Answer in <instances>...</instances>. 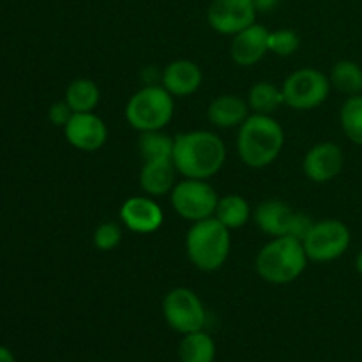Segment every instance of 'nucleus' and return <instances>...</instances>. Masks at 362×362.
Here are the masks:
<instances>
[{
  "label": "nucleus",
  "instance_id": "obj_1",
  "mask_svg": "<svg viewBox=\"0 0 362 362\" xmlns=\"http://www.w3.org/2000/svg\"><path fill=\"white\" fill-rule=\"evenodd\" d=\"M172 161L184 179L207 180L225 166V141L212 131L180 133L173 138Z\"/></svg>",
  "mask_w": 362,
  "mask_h": 362
},
{
  "label": "nucleus",
  "instance_id": "obj_2",
  "mask_svg": "<svg viewBox=\"0 0 362 362\" xmlns=\"http://www.w3.org/2000/svg\"><path fill=\"white\" fill-rule=\"evenodd\" d=\"M285 145V131L272 115L251 113L239 126L237 152L246 166L262 170L279 158Z\"/></svg>",
  "mask_w": 362,
  "mask_h": 362
},
{
  "label": "nucleus",
  "instance_id": "obj_3",
  "mask_svg": "<svg viewBox=\"0 0 362 362\" xmlns=\"http://www.w3.org/2000/svg\"><path fill=\"white\" fill-rule=\"evenodd\" d=\"M306 251L300 240L290 235L272 237L257 255L258 276L271 285H288L299 279L308 267Z\"/></svg>",
  "mask_w": 362,
  "mask_h": 362
},
{
  "label": "nucleus",
  "instance_id": "obj_4",
  "mask_svg": "<svg viewBox=\"0 0 362 362\" xmlns=\"http://www.w3.org/2000/svg\"><path fill=\"white\" fill-rule=\"evenodd\" d=\"M230 247H232L230 230L214 216L193 223L187 230L186 253L198 271H219L228 260Z\"/></svg>",
  "mask_w": 362,
  "mask_h": 362
},
{
  "label": "nucleus",
  "instance_id": "obj_5",
  "mask_svg": "<svg viewBox=\"0 0 362 362\" xmlns=\"http://www.w3.org/2000/svg\"><path fill=\"white\" fill-rule=\"evenodd\" d=\"M173 95L163 85H147L129 98L126 105V120L140 133L163 131L173 119Z\"/></svg>",
  "mask_w": 362,
  "mask_h": 362
},
{
  "label": "nucleus",
  "instance_id": "obj_6",
  "mask_svg": "<svg viewBox=\"0 0 362 362\" xmlns=\"http://www.w3.org/2000/svg\"><path fill=\"white\" fill-rule=\"evenodd\" d=\"M281 90L288 108L308 112L324 105L331 92V80L322 71L303 67L286 76Z\"/></svg>",
  "mask_w": 362,
  "mask_h": 362
},
{
  "label": "nucleus",
  "instance_id": "obj_7",
  "mask_svg": "<svg viewBox=\"0 0 362 362\" xmlns=\"http://www.w3.org/2000/svg\"><path fill=\"white\" fill-rule=\"evenodd\" d=\"M218 193L207 180L184 179L173 186L170 193L173 211L177 216L191 223L212 218L218 205Z\"/></svg>",
  "mask_w": 362,
  "mask_h": 362
},
{
  "label": "nucleus",
  "instance_id": "obj_8",
  "mask_svg": "<svg viewBox=\"0 0 362 362\" xmlns=\"http://www.w3.org/2000/svg\"><path fill=\"white\" fill-rule=\"evenodd\" d=\"M163 317L166 324L179 334L204 331L207 311L200 297L186 286L170 290L163 299Z\"/></svg>",
  "mask_w": 362,
  "mask_h": 362
},
{
  "label": "nucleus",
  "instance_id": "obj_9",
  "mask_svg": "<svg viewBox=\"0 0 362 362\" xmlns=\"http://www.w3.org/2000/svg\"><path fill=\"white\" fill-rule=\"evenodd\" d=\"M350 230L339 219H322L315 221L313 228L303 240L304 251H306L310 262H332L343 257L350 246Z\"/></svg>",
  "mask_w": 362,
  "mask_h": 362
},
{
  "label": "nucleus",
  "instance_id": "obj_10",
  "mask_svg": "<svg viewBox=\"0 0 362 362\" xmlns=\"http://www.w3.org/2000/svg\"><path fill=\"white\" fill-rule=\"evenodd\" d=\"M257 13L253 0H212L207 21L218 34L235 35L255 23Z\"/></svg>",
  "mask_w": 362,
  "mask_h": 362
},
{
  "label": "nucleus",
  "instance_id": "obj_11",
  "mask_svg": "<svg viewBox=\"0 0 362 362\" xmlns=\"http://www.w3.org/2000/svg\"><path fill=\"white\" fill-rule=\"evenodd\" d=\"M67 144L81 152H98L108 140V127L94 112L73 113L64 126Z\"/></svg>",
  "mask_w": 362,
  "mask_h": 362
},
{
  "label": "nucleus",
  "instance_id": "obj_12",
  "mask_svg": "<svg viewBox=\"0 0 362 362\" xmlns=\"http://www.w3.org/2000/svg\"><path fill=\"white\" fill-rule=\"evenodd\" d=\"M345 165L341 147L332 141H322L306 152L303 159V172L310 180L325 184L336 179Z\"/></svg>",
  "mask_w": 362,
  "mask_h": 362
},
{
  "label": "nucleus",
  "instance_id": "obj_13",
  "mask_svg": "<svg viewBox=\"0 0 362 362\" xmlns=\"http://www.w3.org/2000/svg\"><path fill=\"white\" fill-rule=\"evenodd\" d=\"M120 223L134 233H154L165 221L161 207L152 197H131L119 212Z\"/></svg>",
  "mask_w": 362,
  "mask_h": 362
},
{
  "label": "nucleus",
  "instance_id": "obj_14",
  "mask_svg": "<svg viewBox=\"0 0 362 362\" xmlns=\"http://www.w3.org/2000/svg\"><path fill=\"white\" fill-rule=\"evenodd\" d=\"M269 34L271 30H267L264 25L253 23L233 35L230 45L233 62L240 67H250L260 62L269 53Z\"/></svg>",
  "mask_w": 362,
  "mask_h": 362
},
{
  "label": "nucleus",
  "instance_id": "obj_15",
  "mask_svg": "<svg viewBox=\"0 0 362 362\" xmlns=\"http://www.w3.org/2000/svg\"><path fill=\"white\" fill-rule=\"evenodd\" d=\"M204 74L193 60L179 59L170 62L161 73V85L173 98H187L200 88Z\"/></svg>",
  "mask_w": 362,
  "mask_h": 362
},
{
  "label": "nucleus",
  "instance_id": "obj_16",
  "mask_svg": "<svg viewBox=\"0 0 362 362\" xmlns=\"http://www.w3.org/2000/svg\"><path fill=\"white\" fill-rule=\"evenodd\" d=\"M250 112L246 99L233 94H223L209 105L207 117L216 127L232 129V127H239L250 117Z\"/></svg>",
  "mask_w": 362,
  "mask_h": 362
},
{
  "label": "nucleus",
  "instance_id": "obj_17",
  "mask_svg": "<svg viewBox=\"0 0 362 362\" xmlns=\"http://www.w3.org/2000/svg\"><path fill=\"white\" fill-rule=\"evenodd\" d=\"M293 209L281 200H265L255 209V223L258 228L271 237L288 235Z\"/></svg>",
  "mask_w": 362,
  "mask_h": 362
},
{
  "label": "nucleus",
  "instance_id": "obj_18",
  "mask_svg": "<svg viewBox=\"0 0 362 362\" xmlns=\"http://www.w3.org/2000/svg\"><path fill=\"white\" fill-rule=\"evenodd\" d=\"M177 168L172 159L166 161H147L140 170V187L148 197H165L175 186Z\"/></svg>",
  "mask_w": 362,
  "mask_h": 362
},
{
  "label": "nucleus",
  "instance_id": "obj_19",
  "mask_svg": "<svg viewBox=\"0 0 362 362\" xmlns=\"http://www.w3.org/2000/svg\"><path fill=\"white\" fill-rule=\"evenodd\" d=\"M99 99H101V92L95 81L88 78H76L67 85L64 101L74 113H88L94 112L95 106L99 105Z\"/></svg>",
  "mask_w": 362,
  "mask_h": 362
},
{
  "label": "nucleus",
  "instance_id": "obj_20",
  "mask_svg": "<svg viewBox=\"0 0 362 362\" xmlns=\"http://www.w3.org/2000/svg\"><path fill=\"white\" fill-rule=\"evenodd\" d=\"M214 218L232 232V230L243 228L250 221L251 207L246 198H243L240 194H226L218 200Z\"/></svg>",
  "mask_w": 362,
  "mask_h": 362
},
{
  "label": "nucleus",
  "instance_id": "obj_21",
  "mask_svg": "<svg viewBox=\"0 0 362 362\" xmlns=\"http://www.w3.org/2000/svg\"><path fill=\"white\" fill-rule=\"evenodd\" d=\"M180 362H214L216 343L207 332L197 331L184 334L179 345Z\"/></svg>",
  "mask_w": 362,
  "mask_h": 362
},
{
  "label": "nucleus",
  "instance_id": "obj_22",
  "mask_svg": "<svg viewBox=\"0 0 362 362\" xmlns=\"http://www.w3.org/2000/svg\"><path fill=\"white\" fill-rule=\"evenodd\" d=\"M247 106L253 113L272 115L281 105H285L283 90L271 81H258L247 92Z\"/></svg>",
  "mask_w": 362,
  "mask_h": 362
},
{
  "label": "nucleus",
  "instance_id": "obj_23",
  "mask_svg": "<svg viewBox=\"0 0 362 362\" xmlns=\"http://www.w3.org/2000/svg\"><path fill=\"white\" fill-rule=\"evenodd\" d=\"M329 80H331V87L338 88L349 98L362 94V67L352 60H341L334 64Z\"/></svg>",
  "mask_w": 362,
  "mask_h": 362
},
{
  "label": "nucleus",
  "instance_id": "obj_24",
  "mask_svg": "<svg viewBox=\"0 0 362 362\" xmlns=\"http://www.w3.org/2000/svg\"><path fill=\"white\" fill-rule=\"evenodd\" d=\"M138 148H140L144 163L166 161V159H172L173 156V138H170L168 134H165L163 131H147V133H140Z\"/></svg>",
  "mask_w": 362,
  "mask_h": 362
},
{
  "label": "nucleus",
  "instance_id": "obj_25",
  "mask_svg": "<svg viewBox=\"0 0 362 362\" xmlns=\"http://www.w3.org/2000/svg\"><path fill=\"white\" fill-rule=\"evenodd\" d=\"M339 122L346 138L356 145H362V94L350 95L343 103Z\"/></svg>",
  "mask_w": 362,
  "mask_h": 362
},
{
  "label": "nucleus",
  "instance_id": "obj_26",
  "mask_svg": "<svg viewBox=\"0 0 362 362\" xmlns=\"http://www.w3.org/2000/svg\"><path fill=\"white\" fill-rule=\"evenodd\" d=\"M122 226L113 221H106L95 228L92 243L99 251H113L122 243Z\"/></svg>",
  "mask_w": 362,
  "mask_h": 362
},
{
  "label": "nucleus",
  "instance_id": "obj_27",
  "mask_svg": "<svg viewBox=\"0 0 362 362\" xmlns=\"http://www.w3.org/2000/svg\"><path fill=\"white\" fill-rule=\"evenodd\" d=\"M299 35L290 28H281L269 34V52L279 57H290L299 48Z\"/></svg>",
  "mask_w": 362,
  "mask_h": 362
},
{
  "label": "nucleus",
  "instance_id": "obj_28",
  "mask_svg": "<svg viewBox=\"0 0 362 362\" xmlns=\"http://www.w3.org/2000/svg\"><path fill=\"white\" fill-rule=\"evenodd\" d=\"M313 225H315V221L310 218V216L304 214V212H297L296 211V212H293L292 223H290L288 235L303 243V240L308 237V233L311 232Z\"/></svg>",
  "mask_w": 362,
  "mask_h": 362
},
{
  "label": "nucleus",
  "instance_id": "obj_29",
  "mask_svg": "<svg viewBox=\"0 0 362 362\" xmlns=\"http://www.w3.org/2000/svg\"><path fill=\"white\" fill-rule=\"evenodd\" d=\"M73 113L74 112L69 108V105H67L66 101H59V103H53V105L49 106L48 119L53 126L62 127L64 129V126L69 122V119L73 117Z\"/></svg>",
  "mask_w": 362,
  "mask_h": 362
},
{
  "label": "nucleus",
  "instance_id": "obj_30",
  "mask_svg": "<svg viewBox=\"0 0 362 362\" xmlns=\"http://www.w3.org/2000/svg\"><path fill=\"white\" fill-rule=\"evenodd\" d=\"M255 7H257L258 13H269V11L276 9L279 4V0H253Z\"/></svg>",
  "mask_w": 362,
  "mask_h": 362
},
{
  "label": "nucleus",
  "instance_id": "obj_31",
  "mask_svg": "<svg viewBox=\"0 0 362 362\" xmlns=\"http://www.w3.org/2000/svg\"><path fill=\"white\" fill-rule=\"evenodd\" d=\"M0 362H14L13 354H11L6 346H0Z\"/></svg>",
  "mask_w": 362,
  "mask_h": 362
},
{
  "label": "nucleus",
  "instance_id": "obj_32",
  "mask_svg": "<svg viewBox=\"0 0 362 362\" xmlns=\"http://www.w3.org/2000/svg\"><path fill=\"white\" fill-rule=\"evenodd\" d=\"M356 269H357V272L362 276V250L359 251V255H357V258H356Z\"/></svg>",
  "mask_w": 362,
  "mask_h": 362
}]
</instances>
